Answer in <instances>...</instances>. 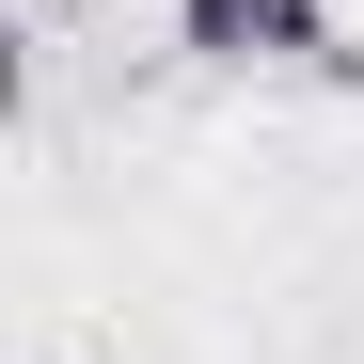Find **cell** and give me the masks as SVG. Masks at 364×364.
<instances>
[{"instance_id":"6da1fadb","label":"cell","mask_w":364,"mask_h":364,"mask_svg":"<svg viewBox=\"0 0 364 364\" xmlns=\"http://www.w3.org/2000/svg\"><path fill=\"white\" fill-rule=\"evenodd\" d=\"M191 64H301V80H364V48H333V0H174Z\"/></svg>"}]
</instances>
